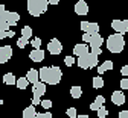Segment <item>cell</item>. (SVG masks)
I'll return each mask as SVG.
<instances>
[{
    "instance_id": "obj_1",
    "label": "cell",
    "mask_w": 128,
    "mask_h": 118,
    "mask_svg": "<svg viewBox=\"0 0 128 118\" xmlns=\"http://www.w3.org/2000/svg\"><path fill=\"white\" fill-rule=\"evenodd\" d=\"M38 77H40V82H43L44 85H56L60 83L61 77H62V71L60 67H43L41 70H38Z\"/></svg>"
},
{
    "instance_id": "obj_2",
    "label": "cell",
    "mask_w": 128,
    "mask_h": 118,
    "mask_svg": "<svg viewBox=\"0 0 128 118\" xmlns=\"http://www.w3.org/2000/svg\"><path fill=\"white\" fill-rule=\"evenodd\" d=\"M107 48L111 53H120L124 47H125V39L124 35H119V33H114V35H110L107 38Z\"/></svg>"
},
{
    "instance_id": "obj_3",
    "label": "cell",
    "mask_w": 128,
    "mask_h": 118,
    "mask_svg": "<svg viewBox=\"0 0 128 118\" xmlns=\"http://www.w3.org/2000/svg\"><path fill=\"white\" fill-rule=\"evenodd\" d=\"M47 0H28V12L32 17H40L47 11Z\"/></svg>"
},
{
    "instance_id": "obj_4",
    "label": "cell",
    "mask_w": 128,
    "mask_h": 118,
    "mask_svg": "<svg viewBox=\"0 0 128 118\" xmlns=\"http://www.w3.org/2000/svg\"><path fill=\"white\" fill-rule=\"evenodd\" d=\"M76 64L79 68H94V67H98V56H94L93 53H87L84 56H79L76 59Z\"/></svg>"
},
{
    "instance_id": "obj_5",
    "label": "cell",
    "mask_w": 128,
    "mask_h": 118,
    "mask_svg": "<svg viewBox=\"0 0 128 118\" xmlns=\"http://www.w3.org/2000/svg\"><path fill=\"white\" fill-rule=\"evenodd\" d=\"M111 27L114 29L116 33L124 35V33L128 32V20H113L111 21Z\"/></svg>"
},
{
    "instance_id": "obj_6",
    "label": "cell",
    "mask_w": 128,
    "mask_h": 118,
    "mask_svg": "<svg viewBox=\"0 0 128 118\" xmlns=\"http://www.w3.org/2000/svg\"><path fill=\"white\" fill-rule=\"evenodd\" d=\"M47 52L50 55H60L62 52V44L60 42V39H56V38L50 39L49 44H47Z\"/></svg>"
},
{
    "instance_id": "obj_7",
    "label": "cell",
    "mask_w": 128,
    "mask_h": 118,
    "mask_svg": "<svg viewBox=\"0 0 128 118\" xmlns=\"http://www.w3.org/2000/svg\"><path fill=\"white\" fill-rule=\"evenodd\" d=\"M12 56V48L11 45H3L0 47V64H6Z\"/></svg>"
},
{
    "instance_id": "obj_8",
    "label": "cell",
    "mask_w": 128,
    "mask_h": 118,
    "mask_svg": "<svg viewBox=\"0 0 128 118\" xmlns=\"http://www.w3.org/2000/svg\"><path fill=\"white\" fill-rule=\"evenodd\" d=\"M87 53H90V48H88V45L87 44H76L75 47H73V55L75 56H84V55H87Z\"/></svg>"
},
{
    "instance_id": "obj_9",
    "label": "cell",
    "mask_w": 128,
    "mask_h": 118,
    "mask_svg": "<svg viewBox=\"0 0 128 118\" xmlns=\"http://www.w3.org/2000/svg\"><path fill=\"white\" fill-rule=\"evenodd\" d=\"M75 12L78 15H87L88 14V5L84 2V0H79L75 5Z\"/></svg>"
},
{
    "instance_id": "obj_10",
    "label": "cell",
    "mask_w": 128,
    "mask_h": 118,
    "mask_svg": "<svg viewBox=\"0 0 128 118\" xmlns=\"http://www.w3.org/2000/svg\"><path fill=\"white\" fill-rule=\"evenodd\" d=\"M88 48H101V45L104 44V38L99 35V33H96V35H92V39L88 42Z\"/></svg>"
},
{
    "instance_id": "obj_11",
    "label": "cell",
    "mask_w": 128,
    "mask_h": 118,
    "mask_svg": "<svg viewBox=\"0 0 128 118\" xmlns=\"http://www.w3.org/2000/svg\"><path fill=\"white\" fill-rule=\"evenodd\" d=\"M111 102L114 105H118V106H122L125 103V94L122 91H114L111 94Z\"/></svg>"
},
{
    "instance_id": "obj_12",
    "label": "cell",
    "mask_w": 128,
    "mask_h": 118,
    "mask_svg": "<svg viewBox=\"0 0 128 118\" xmlns=\"http://www.w3.org/2000/svg\"><path fill=\"white\" fill-rule=\"evenodd\" d=\"M18 20H20V15L17 12H14V11L9 12V11H6V23L9 26H17Z\"/></svg>"
},
{
    "instance_id": "obj_13",
    "label": "cell",
    "mask_w": 128,
    "mask_h": 118,
    "mask_svg": "<svg viewBox=\"0 0 128 118\" xmlns=\"http://www.w3.org/2000/svg\"><path fill=\"white\" fill-rule=\"evenodd\" d=\"M32 92H34V97H41V95H44V92H46V85L43 82H37L34 86H32Z\"/></svg>"
},
{
    "instance_id": "obj_14",
    "label": "cell",
    "mask_w": 128,
    "mask_h": 118,
    "mask_svg": "<svg viewBox=\"0 0 128 118\" xmlns=\"http://www.w3.org/2000/svg\"><path fill=\"white\" fill-rule=\"evenodd\" d=\"M29 59L34 61V62H41V61L44 59V52H43L41 48H38V50H32V52L29 53Z\"/></svg>"
},
{
    "instance_id": "obj_15",
    "label": "cell",
    "mask_w": 128,
    "mask_h": 118,
    "mask_svg": "<svg viewBox=\"0 0 128 118\" xmlns=\"http://www.w3.org/2000/svg\"><path fill=\"white\" fill-rule=\"evenodd\" d=\"M26 80H28L29 83H32V85H35L37 82H40L38 71H37V70H34V68H30V70L28 71V74H26Z\"/></svg>"
},
{
    "instance_id": "obj_16",
    "label": "cell",
    "mask_w": 128,
    "mask_h": 118,
    "mask_svg": "<svg viewBox=\"0 0 128 118\" xmlns=\"http://www.w3.org/2000/svg\"><path fill=\"white\" fill-rule=\"evenodd\" d=\"M104 103H105V98H104L102 95H96V100L90 105V109H92V111H98V109L104 108Z\"/></svg>"
},
{
    "instance_id": "obj_17",
    "label": "cell",
    "mask_w": 128,
    "mask_h": 118,
    "mask_svg": "<svg viewBox=\"0 0 128 118\" xmlns=\"http://www.w3.org/2000/svg\"><path fill=\"white\" fill-rule=\"evenodd\" d=\"M113 67H114L113 62H111L110 59H107L102 65L98 67V73H99V74H104V73H107V71H110V70H113Z\"/></svg>"
},
{
    "instance_id": "obj_18",
    "label": "cell",
    "mask_w": 128,
    "mask_h": 118,
    "mask_svg": "<svg viewBox=\"0 0 128 118\" xmlns=\"http://www.w3.org/2000/svg\"><path fill=\"white\" fill-rule=\"evenodd\" d=\"M88 35H96V33H99V24L98 23H88V27H87V32Z\"/></svg>"
},
{
    "instance_id": "obj_19",
    "label": "cell",
    "mask_w": 128,
    "mask_h": 118,
    "mask_svg": "<svg viewBox=\"0 0 128 118\" xmlns=\"http://www.w3.org/2000/svg\"><path fill=\"white\" fill-rule=\"evenodd\" d=\"M37 112H35V108L34 106H29L23 111V118H35Z\"/></svg>"
},
{
    "instance_id": "obj_20",
    "label": "cell",
    "mask_w": 128,
    "mask_h": 118,
    "mask_svg": "<svg viewBox=\"0 0 128 118\" xmlns=\"http://www.w3.org/2000/svg\"><path fill=\"white\" fill-rule=\"evenodd\" d=\"M3 82L6 83V85H15V82H17V79H15V76L12 73H6L3 76Z\"/></svg>"
},
{
    "instance_id": "obj_21",
    "label": "cell",
    "mask_w": 128,
    "mask_h": 118,
    "mask_svg": "<svg viewBox=\"0 0 128 118\" xmlns=\"http://www.w3.org/2000/svg\"><path fill=\"white\" fill-rule=\"evenodd\" d=\"M22 38H24V39H30L32 38V29L29 27V26H24L23 29H22Z\"/></svg>"
},
{
    "instance_id": "obj_22",
    "label": "cell",
    "mask_w": 128,
    "mask_h": 118,
    "mask_svg": "<svg viewBox=\"0 0 128 118\" xmlns=\"http://www.w3.org/2000/svg\"><path fill=\"white\" fill-rule=\"evenodd\" d=\"M70 95H72L73 98H79V97L82 95L81 86H72V88H70Z\"/></svg>"
},
{
    "instance_id": "obj_23",
    "label": "cell",
    "mask_w": 128,
    "mask_h": 118,
    "mask_svg": "<svg viewBox=\"0 0 128 118\" xmlns=\"http://www.w3.org/2000/svg\"><path fill=\"white\" fill-rule=\"evenodd\" d=\"M28 80H26V77H20V79H17V82H15V85H17V88L18 89H26L28 88Z\"/></svg>"
},
{
    "instance_id": "obj_24",
    "label": "cell",
    "mask_w": 128,
    "mask_h": 118,
    "mask_svg": "<svg viewBox=\"0 0 128 118\" xmlns=\"http://www.w3.org/2000/svg\"><path fill=\"white\" fill-rule=\"evenodd\" d=\"M104 86V79L101 77V76H98V77H93V88H102Z\"/></svg>"
},
{
    "instance_id": "obj_25",
    "label": "cell",
    "mask_w": 128,
    "mask_h": 118,
    "mask_svg": "<svg viewBox=\"0 0 128 118\" xmlns=\"http://www.w3.org/2000/svg\"><path fill=\"white\" fill-rule=\"evenodd\" d=\"M30 45L34 47V50H38V48L41 47V39H40V38H34V39L30 41Z\"/></svg>"
},
{
    "instance_id": "obj_26",
    "label": "cell",
    "mask_w": 128,
    "mask_h": 118,
    "mask_svg": "<svg viewBox=\"0 0 128 118\" xmlns=\"http://www.w3.org/2000/svg\"><path fill=\"white\" fill-rule=\"evenodd\" d=\"M66 114H67L69 118H76V117H78V114H76V108H69V109L66 111Z\"/></svg>"
},
{
    "instance_id": "obj_27",
    "label": "cell",
    "mask_w": 128,
    "mask_h": 118,
    "mask_svg": "<svg viewBox=\"0 0 128 118\" xmlns=\"http://www.w3.org/2000/svg\"><path fill=\"white\" fill-rule=\"evenodd\" d=\"M75 62H76V59L73 56H66V58H64V64H66L67 67H72Z\"/></svg>"
},
{
    "instance_id": "obj_28",
    "label": "cell",
    "mask_w": 128,
    "mask_h": 118,
    "mask_svg": "<svg viewBox=\"0 0 128 118\" xmlns=\"http://www.w3.org/2000/svg\"><path fill=\"white\" fill-rule=\"evenodd\" d=\"M96 112H98V117H99V118H105L107 114H108V111H107L105 108H101V109H98Z\"/></svg>"
},
{
    "instance_id": "obj_29",
    "label": "cell",
    "mask_w": 128,
    "mask_h": 118,
    "mask_svg": "<svg viewBox=\"0 0 128 118\" xmlns=\"http://www.w3.org/2000/svg\"><path fill=\"white\" fill-rule=\"evenodd\" d=\"M9 27H11V26H9L6 21H0V32H8Z\"/></svg>"
},
{
    "instance_id": "obj_30",
    "label": "cell",
    "mask_w": 128,
    "mask_h": 118,
    "mask_svg": "<svg viewBox=\"0 0 128 118\" xmlns=\"http://www.w3.org/2000/svg\"><path fill=\"white\" fill-rule=\"evenodd\" d=\"M41 108H44V109H49V108H52V102L50 100H41Z\"/></svg>"
},
{
    "instance_id": "obj_31",
    "label": "cell",
    "mask_w": 128,
    "mask_h": 118,
    "mask_svg": "<svg viewBox=\"0 0 128 118\" xmlns=\"http://www.w3.org/2000/svg\"><path fill=\"white\" fill-rule=\"evenodd\" d=\"M28 39H24V38H20L18 41H17V47H20V48H24L26 45H28Z\"/></svg>"
},
{
    "instance_id": "obj_32",
    "label": "cell",
    "mask_w": 128,
    "mask_h": 118,
    "mask_svg": "<svg viewBox=\"0 0 128 118\" xmlns=\"http://www.w3.org/2000/svg\"><path fill=\"white\" fill-rule=\"evenodd\" d=\"M35 118H52V114L50 112H44V114H37Z\"/></svg>"
},
{
    "instance_id": "obj_33",
    "label": "cell",
    "mask_w": 128,
    "mask_h": 118,
    "mask_svg": "<svg viewBox=\"0 0 128 118\" xmlns=\"http://www.w3.org/2000/svg\"><path fill=\"white\" fill-rule=\"evenodd\" d=\"M120 88L122 89H128V79H122L120 80Z\"/></svg>"
},
{
    "instance_id": "obj_34",
    "label": "cell",
    "mask_w": 128,
    "mask_h": 118,
    "mask_svg": "<svg viewBox=\"0 0 128 118\" xmlns=\"http://www.w3.org/2000/svg\"><path fill=\"white\" fill-rule=\"evenodd\" d=\"M90 39H92V35H88V33H84V35H82V41H84V44L90 42Z\"/></svg>"
},
{
    "instance_id": "obj_35",
    "label": "cell",
    "mask_w": 128,
    "mask_h": 118,
    "mask_svg": "<svg viewBox=\"0 0 128 118\" xmlns=\"http://www.w3.org/2000/svg\"><path fill=\"white\" fill-rule=\"evenodd\" d=\"M40 103H41V100H40L38 97H32V106H34V108H35L37 105H40Z\"/></svg>"
},
{
    "instance_id": "obj_36",
    "label": "cell",
    "mask_w": 128,
    "mask_h": 118,
    "mask_svg": "<svg viewBox=\"0 0 128 118\" xmlns=\"http://www.w3.org/2000/svg\"><path fill=\"white\" fill-rule=\"evenodd\" d=\"M87 27H88V21H82V23H81V30H82L84 33L87 32Z\"/></svg>"
},
{
    "instance_id": "obj_37",
    "label": "cell",
    "mask_w": 128,
    "mask_h": 118,
    "mask_svg": "<svg viewBox=\"0 0 128 118\" xmlns=\"http://www.w3.org/2000/svg\"><path fill=\"white\" fill-rule=\"evenodd\" d=\"M120 73L125 76V77H128V65H124L122 67V70H120Z\"/></svg>"
},
{
    "instance_id": "obj_38",
    "label": "cell",
    "mask_w": 128,
    "mask_h": 118,
    "mask_svg": "<svg viewBox=\"0 0 128 118\" xmlns=\"http://www.w3.org/2000/svg\"><path fill=\"white\" fill-rule=\"evenodd\" d=\"M119 118H128V111H120L119 112Z\"/></svg>"
},
{
    "instance_id": "obj_39",
    "label": "cell",
    "mask_w": 128,
    "mask_h": 118,
    "mask_svg": "<svg viewBox=\"0 0 128 118\" xmlns=\"http://www.w3.org/2000/svg\"><path fill=\"white\" fill-rule=\"evenodd\" d=\"M5 12H6L5 6H3V5H0V17H2V15H5Z\"/></svg>"
},
{
    "instance_id": "obj_40",
    "label": "cell",
    "mask_w": 128,
    "mask_h": 118,
    "mask_svg": "<svg viewBox=\"0 0 128 118\" xmlns=\"http://www.w3.org/2000/svg\"><path fill=\"white\" fill-rule=\"evenodd\" d=\"M14 35H15V33H14L12 30H8V32H6V38H12Z\"/></svg>"
},
{
    "instance_id": "obj_41",
    "label": "cell",
    "mask_w": 128,
    "mask_h": 118,
    "mask_svg": "<svg viewBox=\"0 0 128 118\" xmlns=\"http://www.w3.org/2000/svg\"><path fill=\"white\" fill-rule=\"evenodd\" d=\"M47 3H49V5H58L60 2H58V0H47Z\"/></svg>"
},
{
    "instance_id": "obj_42",
    "label": "cell",
    "mask_w": 128,
    "mask_h": 118,
    "mask_svg": "<svg viewBox=\"0 0 128 118\" xmlns=\"http://www.w3.org/2000/svg\"><path fill=\"white\" fill-rule=\"evenodd\" d=\"M6 38V32H0V41Z\"/></svg>"
},
{
    "instance_id": "obj_43",
    "label": "cell",
    "mask_w": 128,
    "mask_h": 118,
    "mask_svg": "<svg viewBox=\"0 0 128 118\" xmlns=\"http://www.w3.org/2000/svg\"><path fill=\"white\" fill-rule=\"evenodd\" d=\"M76 118H90V117H88V115H78Z\"/></svg>"
},
{
    "instance_id": "obj_44",
    "label": "cell",
    "mask_w": 128,
    "mask_h": 118,
    "mask_svg": "<svg viewBox=\"0 0 128 118\" xmlns=\"http://www.w3.org/2000/svg\"><path fill=\"white\" fill-rule=\"evenodd\" d=\"M2 105H3V100H2V98H0V106H2Z\"/></svg>"
}]
</instances>
